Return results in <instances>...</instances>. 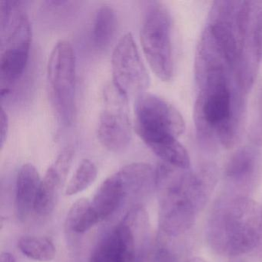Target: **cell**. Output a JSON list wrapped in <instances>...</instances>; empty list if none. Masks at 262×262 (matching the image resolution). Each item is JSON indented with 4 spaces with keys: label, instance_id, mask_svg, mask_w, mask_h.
I'll return each mask as SVG.
<instances>
[{
    "label": "cell",
    "instance_id": "ffe728a7",
    "mask_svg": "<svg viewBox=\"0 0 262 262\" xmlns=\"http://www.w3.org/2000/svg\"><path fill=\"white\" fill-rule=\"evenodd\" d=\"M97 174V167L94 162L90 159H83L69 182L66 188V194L73 196L85 191L94 183Z\"/></svg>",
    "mask_w": 262,
    "mask_h": 262
},
{
    "label": "cell",
    "instance_id": "e0dca14e",
    "mask_svg": "<svg viewBox=\"0 0 262 262\" xmlns=\"http://www.w3.org/2000/svg\"><path fill=\"white\" fill-rule=\"evenodd\" d=\"M99 223L92 210L91 202L85 199H79L73 203L66 219L67 230L77 234L86 232Z\"/></svg>",
    "mask_w": 262,
    "mask_h": 262
},
{
    "label": "cell",
    "instance_id": "9a60e30c",
    "mask_svg": "<svg viewBox=\"0 0 262 262\" xmlns=\"http://www.w3.org/2000/svg\"><path fill=\"white\" fill-rule=\"evenodd\" d=\"M125 190L126 199L147 194L156 188V169L145 162H134L116 171Z\"/></svg>",
    "mask_w": 262,
    "mask_h": 262
},
{
    "label": "cell",
    "instance_id": "6da1fadb",
    "mask_svg": "<svg viewBox=\"0 0 262 262\" xmlns=\"http://www.w3.org/2000/svg\"><path fill=\"white\" fill-rule=\"evenodd\" d=\"M194 75V121L199 140L207 146L233 148L242 135L248 93L235 68L208 35L198 45Z\"/></svg>",
    "mask_w": 262,
    "mask_h": 262
},
{
    "label": "cell",
    "instance_id": "2e32d148",
    "mask_svg": "<svg viewBox=\"0 0 262 262\" xmlns=\"http://www.w3.org/2000/svg\"><path fill=\"white\" fill-rule=\"evenodd\" d=\"M117 16L110 5L101 6L96 10L92 29V40L96 48L103 50L110 47L116 35Z\"/></svg>",
    "mask_w": 262,
    "mask_h": 262
},
{
    "label": "cell",
    "instance_id": "3957f363",
    "mask_svg": "<svg viewBox=\"0 0 262 262\" xmlns=\"http://www.w3.org/2000/svg\"><path fill=\"white\" fill-rule=\"evenodd\" d=\"M208 245L217 254L239 257L262 251V206L247 195L217 199L206 227Z\"/></svg>",
    "mask_w": 262,
    "mask_h": 262
},
{
    "label": "cell",
    "instance_id": "ac0fdd59",
    "mask_svg": "<svg viewBox=\"0 0 262 262\" xmlns=\"http://www.w3.org/2000/svg\"><path fill=\"white\" fill-rule=\"evenodd\" d=\"M90 262H128L126 250L114 229L97 244Z\"/></svg>",
    "mask_w": 262,
    "mask_h": 262
},
{
    "label": "cell",
    "instance_id": "d6986e66",
    "mask_svg": "<svg viewBox=\"0 0 262 262\" xmlns=\"http://www.w3.org/2000/svg\"><path fill=\"white\" fill-rule=\"evenodd\" d=\"M18 248L29 258L40 262L54 259L56 247L50 239L37 236H25L18 242Z\"/></svg>",
    "mask_w": 262,
    "mask_h": 262
},
{
    "label": "cell",
    "instance_id": "7402d4cb",
    "mask_svg": "<svg viewBox=\"0 0 262 262\" xmlns=\"http://www.w3.org/2000/svg\"><path fill=\"white\" fill-rule=\"evenodd\" d=\"M250 137L254 144L262 146V97L257 116L254 118L253 123L251 124Z\"/></svg>",
    "mask_w": 262,
    "mask_h": 262
},
{
    "label": "cell",
    "instance_id": "d4e9b609",
    "mask_svg": "<svg viewBox=\"0 0 262 262\" xmlns=\"http://www.w3.org/2000/svg\"><path fill=\"white\" fill-rule=\"evenodd\" d=\"M187 262H207V260H204L203 258H201V257H192V258L190 259Z\"/></svg>",
    "mask_w": 262,
    "mask_h": 262
},
{
    "label": "cell",
    "instance_id": "44dd1931",
    "mask_svg": "<svg viewBox=\"0 0 262 262\" xmlns=\"http://www.w3.org/2000/svg\"><path fill=\"white\" fill-rule=\"evenodd\" d=\"M153 262H179L174 250L167 244L165 239L160 240L155 251Z\"/></svg>",
    "mask_w": 262,
    "mask_h": 262
},
{
    "label": "cell",
    "instance_id": "9c48e42d",
    "mask_svg": "<svg viewBox=\"0 0 262 262\" xmlns=\"http://www.w3.org/2000/svg\"><path fill=\"white\" fill-rule=\"evenodd\" d=\"M113 83L128 98L146 93L150 77L133 34L126 33L115 47L112 56Z\"/></svg>",
    "mask_w": 262,
    "mask_h": 262
},
{
    "label": "cell",
    "instance_id": "484cf974",
    "mask_svg": "<svg viewBox=\"0 0 262 262\" xmlns=\"http://www.w3.org/2000/svg\"><path fill=\"white\" fill-rule=\"evenodd\" d=\"M231 262H245L243 259L240 258V257H234Z\"/></svg>",
    "mask_w": 262,
    "mask_h": 262
},
{
    "label": "cell",
    "instance_id": "5b68a950",
    "mask_svg": "<svg viewBox=\"0 0 262 262\" xmlns=\"http://www.w3.org/2000/svg\"><path fill=\"white\" fill-rule=\"evenodd\" d=\"M47 82L50 105L58 123L70 126L76 116V60L74 50L67 41L56 42L50 53Z\"/></svg>",
    "mask_w": 262,
    "mask_h": 262
},
{
    "label": "cell",
    "instance_id": "603a6c76",
    "mask_svg": "<svg viewBox=\"0 0 262 262\" xmlns=\"http://www.w3.org/2000/svg\"><path fill=\"white\" fill-rule=\"evenodd\" d=\"M1 119H0V128H1V133H0V147L1 148H4V144L7 139V135L9 132V118L7 112L4 110V107H1Z\"/></svg>",
    "mask_w": 262,
    "mask_h": 262
},
{
    "label": "cell",
    "instance_id": "30bf717a",
    "mask_svg": "<svg viewBox=\"0 0 262 262\" xmlns=\"http://www.w3.org/2000/svg\"><path fill=\"white\" fill-rule=\"evenodd\" d=\"M123 243L128 262H142L146 256L150 241L148 213L142 205H136L114 228Z\"/></svg>",
    "mask_w": 262,
    "mask_h": 262
},
{
    "label": "cell",
    "instance_id": "52a82bcc",
    "mask_svg": "<svg viewBox=\"0 0 262 262\" xmlns=\"http://www.w3.org/2000/svg\"><path fill=\"white\" fill-rule=\"evenodd\" d=\"M135 125L139 137L151 150L178 140L185 129L182 115L171 104L147 93L136 98Z\"/></svg>",
    "mask_w": 262,
    "mask_h": 262
},
{
    "label": "cell",
    "instance_id": "8fae6325",
    "mask_svg": "<svg viewBox=\"0 0 262 262\" xmlns=\"http://www.w3.org/2000/svg\"><path fill=\"white\" fill-rule=\"evenodd\" d=\"M74 155L73 146L65 147L47 169L41 182L35 204L34 212L38 215H49L54 210L59 193L71 168Z\"/></svg>",
    "mask_w": 262,
    "mask_h": 262
},
{
    "label": "cell",
    "instance_id": "277c9868",
    "mask_svg": "<svg viewBox=\"0 0 262 262\" xmlns=\"http://www.w3.org/2000/svg\"><path fill=\"white\" fill-rule=\"evenodd\" d=\"M32 43L30 18L21 1L0 2V84L7 96L24 76Z\"/></svg>",
    "mask_w": 262,
    "mask_h": 262
},
{
    "label": "cell",
    "instance_id": "8992f818",
    "mask_svg": "<svg viewBox=\"0 0 262 262\" xmlns=\"http://www.w3.org/2000/svg\"><path fill=\"white\" fill-rule=\"evenodd\" d=\"M171 13L160 2H151L145 10L140 41L145 58L155 74L169 82L174 73Z\"/></svg>",
    "mask_w": 262,
    "mask_h": 262
},
{
    "label": "cell",
    "instance_id": "5bb4252c",
    "mask_svg": "<svg viewBox=\"0 0 262 262\" xmlns=\"http://www.w3.org/2000/svg\"><path fill=\"white\" fill-rule=\"evenodd\" d=\"M125 199L122 182L114 173L101 184L91 202L92 210L99 223L110 217Z\"/></svg>",
    "mask_w": 262,
    "mask_h": 262
},
{
    "label": "cell",
    "instance_id": "7a4b0ae2",
    "mask_svg": "<svg viewBox=\"0 0 262 262\" xmlns=\"http://www.w3.org/2000/svg\"><path fill=\"white\" fill-rule=\"evenodd\" d=\"M156 169L159 227L165 237H177L191 228L211 198L217 182V168L205 164L189 171L163 162Z\"/></svg>",
    "mask_w": 262,
    "mask_h": 262
},
{
    "label": "cell",
    "instance_id": "4fadbf2b",
    "mask_svg": "<svg viewBox=\"0 0 262 262\" xmlns=\"http://www.w3.org/2000/svg\"><path fill=\"white\" fill-rule=\"evenodd\" d=\"M41 182L42 179L34 165L27 163L19 168L16 178V211L18 219L22 222L34 211Z\"/></svg>",
    "mask_w": 262,
    "mask_h": 262
},
{
    "label": "cell",
    "instance_id": "7c38bea8",
    "mask_svg": "<svg viewBox=\"0 0 262 262\" xmlns=\"http://www.w3.org/2000/svg\"><path fill=\"white\" fill-rule=\"evenodd\" d=\"M260 172V156L252 147L237 150L228 161L225 176L228 185L244 195L254 188Z\"/></svg>",
    "mask_w": 262,
    "mask_h": 262
},
{
    "label": "cell",
    "instance_id": "ba28073f",
    "mask_svg": "<svg viewBox=\"0 0 262 262\" xmlns=\"http://www.w3.org/2000/svg\"><path fill=\"white\" fill-rule=\"evenodd\" d=\"M97 135L101 144L113 152L126 149L133 138L128 97L113 82L104 90L103 108L99 116Z\"/></svg>",
    "mask_w": 262,
    "mask_h": 262
},
{
    "label": "cell",
    "instance_id": "cb8c5ba5",
    "mask_svg": "<svg viewBox=\"0 0 262 262\" xmlns=\"http://www.w3.org/2000/svg\"><path fill=\"white\" fill-rule=\"evenodd\" d=\"M0 262H16V260L11 253L3 252L0 256Z\"/></svg>",
    "mask_w": 262,
    "mask_h": 262
}]
</instances>
